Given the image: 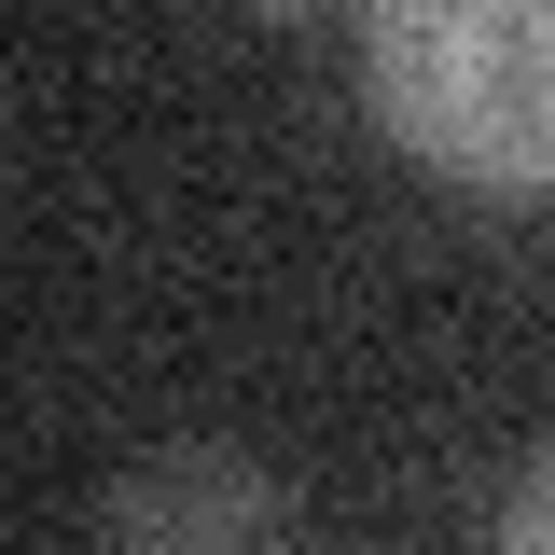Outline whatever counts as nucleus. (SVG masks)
<instances>
[{"label": "nucleus", "instance_id": "nucleus-3", "mask_svg": "<svg viewBox=\"0 0 555 555\" xmlns=\"http://www.w3.org/2000/svg\"><path fill=\"white\" fill-rule=\"evenodd\" d=\"M500 542H514V555H555V444L528 459V486L500 500Z\"/></svg>", "mask_w": 555, "mask_h": 555}, {"label": "nucleus", "instance_id": "nucleus-1", "mask_svg": "<svg viewBox=\"0 0 555 555\" xmlns=\"http://www.w3.org/2000/svg\"><path fill=\"white\" fill-rule=\"evenodd\" d=\"M361 98L459 195H555V0H361Z\"/></svg>", "mask_w": 555, "mask_h": 555}, {"label": "nucleus", "instance_id": "nucleus-4", "mask_svg": "<svg viewBox=\"0 0 555 555\" xmlns=\"http://www.w3.org/2000/svg\"><path fill=\"white\" fill-rule=\"evenodd\" d=\"M264 14H306V0H264Z\"/></svg>", "mask_w": 555, "mask_h": 555}, {"label": "nucleus", "instance_id": "nucleus-2", "mask_svg": "<svg viewBox=\"0 0 555 555\" xmlns=\"http://www.w3.org/2000/svg\"><path fill=\"white\" fill-rule=\"evenodd\" d=\"M98 528L112 542H167V555H208V542H264L292 528V500H278L250 459H222V444H181V459H153L98 500Z\"/></svg>", "mask_w": 555, "mask_h": 555}]
</instances>
